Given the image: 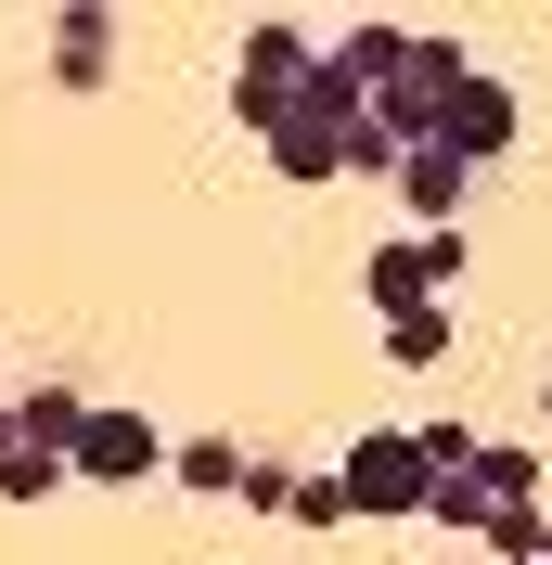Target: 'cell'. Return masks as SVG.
Masks as SVG:
<instances>
[{"instance_id": "cell-1", "label": "cell", "mask_w": 552, "mask_h": 565, "mask_svg": "<svg viewBox=\"0 0 552 565\" xmlns=\"http://www.w3.org/2000/svg\"><path fill=\"white\" fill-rule=\"evenodd\" d=\"M463 270H476V245H463V232H399V245L360 257V309H373V321L449 309V296H463Z\"/></svg>"}, {"instance_id": "cell-2", "label": "cell", "mask_w": 552, "mask_h": 565, "mask_svg": "<svg viewBox=\"0 0 552 565\" xmlns=\"http://www.w3.org/2000/svg\"><path fill=\"white\" fill-rule=\"evenodd\" d=\"M309 65H321V52H309V26H244V65H232V116H244L257 141H270L283 116L309 104Z\"/></svg>"}, {"instance_id": "cell-3", "label": "cell", "mask_w": 552, "mask_h": 565, "mask_svg": "<svg viewBox=\"0 0 552 565\" xmlns=\"http://www.w3.org/2000/svg\"><path fill=\"white\" fill-rule=\"evenodd\" d=\"M335 476H347V514H424V501H437V462H424L412 424H373Z\"/></svg>"}, {"instance_id": "cell-4", "label": "cell", "mask_w": 552, "mask_h": 565, "mask_svg": "<svg viewBox=\"0 0 552 565\" xmlns=\"http://www.w3.org/2000/svg\"><path fill=\"white\" fill-rule=\"evenodd\" d=\"M463 77H476V65H463V39H424L412 26V65H399V77H385V141H399V154H412V141H437V116H449V90H463Z\"/></svg>"}, {"instance_id": "cell-5", "label": "cell", "mask_w": 552, "mask_h": 565, "mask_svg": "<svg viewBox=\"0 0 552 565\" xmlns=\"http://www.w3.org/2000/svg\"><path fill=\"white\" fill-rule=\"evenodd\" d=\"M77 489H155V476H168V450H155V424L129 412V398H104V412H91V437H77V462H65Z\"/></svg>"}, {"instance_id": "cell-6", "label": "cell", "mask_w": 552, "mask_h": 565, "mask_svg": "<svg viewBox=\"0 0 552 565\" xmlns=\"http://www.w3.org/2000/svg\"><path fill=\"white\" fill-rule=\"evenodd\" d=\"M437 141L449 154H463V168H501V154H514V90H501V77H463V90H449V116H437Z\"/></svg>"}, {"instance_id": "cell-7", "label": "cell", "mask_w": 552, "mask_h": 565, "mask_svg": "<svg viewBox=\"0 0 552 565\" xmlns=\"http://www.w3.org/2000/svg\"><path fill=\"white\" fill-rule=\"evenodd\" d=\"M463 193H476V168H463L449 141H412V154H399V206H412L424 232H463Z\"/></svg>"}, {"instance_id": "cell-8", "label": "cell", "mask_w": 552, "mask_h": 565, "mask_svg": "<svg viewBox=\"0 0 552 565\" xmlns=\"http://www.w3.org/2000/svg\"><path fill=\"white\" fill-rule=\"evenodd\" d=\"M104 65H116V13L104 0L52 13V90H104Z\"/></svg>"}, {"instance_id": "cell-9", "label": "cell", "mask_w": 552, "mask_h": 565, "mask_svg": "<svg viewBox=\"0 0 552 565\" xmlns=\"http://www.w3.org/2000/svg\"><path fill=\"white\" fill-rule=\"evenodd\" d=\"M91 412H104L91 386H26V398H13V437H26V450H52V462H77Z\"/></svg>"}, {"instance_id": "cell-10", "label": "cell", "mask_w": 552, "mask_h": 565, "mask_svg": "<svg viewBox=\"0 0 552 565\" xmlns=\"http://www.w3.org/2000/svg\"><path fill=\"white\" fill-rule=\"evenodd\" d=\"M270 168L296 180V193H321V180H347V129H321V116H296V129H270Z\"/></svg>"}, {"instance_id": "cell-11", "label": "cell", "mask_w": 552, "mask_h": 565, "mask_svg": "<svg viewBox=\"0 0 552 565\" xmlns=\"http://www.w3.org/2000/svg\"><path fill=\"white\" fill-rule=\"evenodd\" d=\"M321 65H335V77H360V90H373V104H385V77L412 65V26H347L335 52H321Z\"/></svg>"}, {"instance_id": "cell-12", "label": "cell", "mask_w": 552, "mask_h": 565, "mask_svg": "<svg viewBox=\"0 0 552 565\" xmlns=\"http://www.w3.org/2000/svg\"><path fill=\"white\" fill-rule=\"evenodd\" d=\"M168 476H180L193 501H244V450H232V437H180Z\"/></svg>"}, {"instance_id": "cell-13", "label": "cell", "mask_w": 552, "mask_h": 565, "mask_svg": "<svg viewBox=\"0 0 552 565\" xmlns=\"http://www.w3.org/2000/svg\"><path fill=\"white\" fill-rule=\"evenodd\" d=\"M449 334H463V309H399V321H385V360H399V373H437Z\"/></svg>"}, {"instance_id": "cell-14", "label": "cell", "mask_w": 552, "mask_h": 565, "mask_svg": "<svg viewBox=\"0 0 552 565\" xmlns=\"http://www.w3.org/2000/svg\"><path fill=\"white\" fill-rule=\"evenodd\" d=\"M463 489H476V514H501V501H540V450H476V462H463Z\"/></svg>"}, {"instance_id": "cell-15", "label": "cell", "mask_w": 552, "mask_h": 565, "mask_svg": "<svg viewBox=\"0 0 552 565\" xmlns=\"http://www.w3.org/2000/svg\"><path fill=\"white\" fill-rule=\"evenodd\" d=\"M476 540H488L501 565H540V553H552V501H501V514H488Z\"/></svg>"}, {"instance_id": "cell-16", "label": "cell", "mask_w": 552, "mask_h": 565, "mask_svg": "<svg viewBox=\"0 0 552 565\" xmlns=\"http://www.w3.org/2000/svg\"><path fill=\"white\" fill-rule=\"evenodd\" d=\"M52 489H77V476H65L52 450H26V437H13V450H0V501H52Z\"/></svg>"}, {"instance_id": "cell-17", "label": "cell", "mask_w": 552, "mask_h": 565, "mask_svg": "<svg viewBox=\"0 0 552 565\" xmlns=\"http://www.w3.org/2000/svg\"><path fill=\"white\" fill-rule=\"evenodd\" d=\"M283 527H347V476L321 462V476H296V501H283Z\"/></svg>"}, {"instance_id": "cell-18", "label": "cell", "mask_w": 552, "mask_h": 565, "mask_svg": "<svg viewBox=\"0 0 552 565\" xmlns=\"http://www.w3.org/2000/svg\"><path fill=\"white\" fill-rule=\"evenodd\" d=\"M412 437H424V462H437V476H463V462H476V450H488L476 424H449V412H437V424H412Z\"/></svg>"}, {"instance_id": "cell-19", "label": "cell", "mask_w": 552, "mask_h": 565, "mask_svg": "<svg viewBox=\"0 0 552 565\" xmlns=\"http://www.w3.org/2000/svg\"><path fill=\"white\" fill-rule=\"evenodd\" d=\"M244 501H257V514H283V501H296V462L257 450V462H244Z\"/></svg>"}, {"instance_id": "cell-20", "label": "cell", "mask_w": 552, "mask_h": 565, "mask_svg": "<svg viewBox=\"0 0 552 565\" xmlns=\"http://www.w3.org/2000/svg\"><path fill=\"white\" fill-rule=\"evenodd\" d=\"M540 424H552V386H540Z\"/></svg>"}]
</instances>
